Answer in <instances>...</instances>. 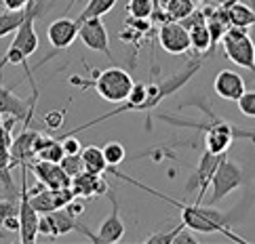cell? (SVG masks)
Masks as SVG:
<instances>
[{
	"mask_svg": "<svg viewBox=\"0 0 255 244\" xmlns=\"http://www.w3.org/2000/svg\"><path fill=\"white\" fill-rule=\"evenodd\" d=\"M200 110H203L205 116L209 118V122H205V124L175 120V118H171V116H158V118L165 120V122H171V124H177V126H194V129H200V131H203V135H205V150L213 152V154H226L228 148L232 146V141L236 137H245V139L255 141V133L236 129L232 122H226L222 118H217V116L209 110V105L200 103Z\"/></svg>",
	"mask_w": 255,
	"mask_h": 244,
	"instance_id": "obj_1",
	"label": "cell"
},
{
	"mask_svg": "<svg viewBox=\"0 0 255 244\" xmlns=\"http://www.w3.org/2000/svg\"><path fill=\"white\" fill-rule=\"evenodd\" d=\"M93 80H83L72 76L70 84H78L80 88H95L97 95L106 99L108 103H123L127 101L131 88L135 84V80L131 78V74L123 68H108V70H93Z\"/></svg>",
	"mask_w": 255,
	"mask_h": 244,
	"instance_id": "obj_2",
	"label": "cell"
},
{
	"mask_svg": "<svg viewBox=\"0 0 255 244\" xmlns=\"http://www.w3.org/2000/svg\"><path fill=\"white\" fill-rule=\"evenodd\" d=\"M222 44H224V53L228 59L243 70L253 72V76H255V44L251 40L247 28L230 25L224 34Z\"/></svg>",
	"mask_w": 255,
	"mask_h": 244,
	"instance_id": "obj_3",
	"label": "cell"
},
{
	"mask_svg": "<svg viewBox=\"0 0 255 244\" xmlns=\"http://www.w3.org/2000/svg\"><path fill=\"white\" fill-rule=\"evenodd\" d=\"M241 185H243V168L228 156H224L213 173L211 185H209V192H211L209 194V204L222 202L226 196H230Z\"/></svg>",
	"mask_w": 255,
	"mask_h": 244,
	"instance_id": "obj_4",
	"label": "cell"
},
{
	"mask_svg": "<svg viewBox=\"0 0 255 244\" xmlns=\"http://www.w3.org/2000/svg\"><path fill=\"white\" fill-rule=\"evenodd\" d=\"M224 156H226V154H213V152L205 150L203 156H200V160H198V166L194 168L192 177L188 179V183H186V194L190 196V194L196 192V202H198V204L205 200L207 189H209V185H211L213 173H215V168H217V164L222 162Z\"/></svg>",
	"mask_w": 255,
	"mask_h": 244,
	"instance_id": "obj_5",
	"label": "cell"
},
{
	"mask_svg": "<svg viewBox=\"0 0 255 244\" xmlns=\"http://www.w3.org/2000/svg\"><path fill=\"white\" fill-rule=\"evenodd\" d=\"M42 6H44V0H40V2H36V0H30V4L25 6V19L21 21V25L15 30V38L11 42V47L19 49L25 57H30L36 53V49H38V34H36V17H38L42 13Z\"/></svg>",
	"mask_w": 255,
	"mask_h": 244,
	"instance_id": "obj_6",
	"label": "cell"
},
{
	"mask_svg": "<svg viewBox=\"0 0 255 244\" xmlns=\"http://www.w3.org/2000/svg\"><path fill=\"white\" fill-rule=\"evenodd\" d=\"M38 211L30 204L28 194V166H21V189H19V240L30 244L38 236Z\"/></svg>",
	"mask_w": 255,
	"mask_h": 244,
	"instance_id": "obj_7",
	"label": "cell"
},
{
	"mask_svg": "<svg viewBox=\"0 0 255 244\" xmlns=\"http://www.w3.org/2000/svg\"><path fill=\"white\" fill-rule=\"evenodd\" d=\"M36 101H38V91H32V99H21L13 93V88L0 84V116H11L17 122L30 124Z\"/></svg>",
	"mask_w": 255,
	"mask_h": 244,
	"instance_id": "obj_8",
	"label": "cell"
},
{
	"mask_svg": "<svg viewBox=\"0 0 255 244\" xmlns=\"http://www.w3.org/2000/svg\"><path fill=\"white\" fill-rule=\"evenodd\" d=\"M78 38L83 40V44L91 51L104 53L108 59L112 57V49H110V38H108V30L102 21V17H89V19L78 23Z\"/></svg>",
	"mask_w": 255,
	"mask_h": 244,
	"instance_id": "obj_9",
	"label": "cell"
},
{
	"mask_svg": "<svg viewBox=\"0 0 255 244\" xmlns=\"http://www.w3.org/2000/svg\"><path fill=\"white\" fill-rule=\"evenodd\" d=\"M158 44L169 55H186L190 49V32L181 21H165L158 28Z\"/></svg>",
	"mask_w": 255,
	"mask_h": 244,
	"instance_id": "obj_10",
	"label": "cell"
},
{
	"mask_svg": "<svg viewBox=\"0 0 255 244\" xmlns=\"http://www.w3.org/2000/svg\"><path fill=\"white\" fill-rule=\"evenodd\" d=\"M30 168L36 175V181L47 185L49 189H59V187H70L72 185V177L61 168L59 162H49V160L36 158L30 164Z\"/></svg>",
	"mask_w": 255,
	"mask_h": 244,
	"instance_id": "obj_11",
	"label": "cell"
},
{
	"mask_svg": "<svg viewBox=\"0 0 255 244\" xmlns=\"http://www.w3.org/2000/svg\"><path fill=\"white\" fill-rule=\"evenodd\" d=\"M38 131H34L30 124H23V131L11 141V166H28L30 160L36 158L34 143L38 139Z\"/></svg>",
	"mask_w": 255,
	"mask_h": 244,
	"instance_id": "obj_12",
	"label": "cell"
},
{
	"mask_svg": "<svg viewBox=\"0 0 255 244\" xmlns=\"http://www.w3.org/2000/svg\"><path fill=\"white\" fill-rule=\"evenodd\" d=\"M47 38H49L51 47L55 49V51L68 49L70 44L78 38V21L76 19H70V17H59V19L49 23Z\"/></svg>",
	"mask_w": 255,
	"mask_h": 244,
	"instance_id": "obj_13",
	"label": "cell"
},
{
	"mask_svg": "<svg viewBox=\"0 0 255 244\" xmlns=\"http://www.w3.org/2000/svg\"><path fill=\"white\" fill-rule=\"evenodd\" d=\"M108 198H110V202H112V213L99 225V232L95 234L97 244H104V242L112 244V242L123 240V236H125V221L121 219V206H118V200L112 194V189L108 192Z\"/></svg>",
	"mask_w": 255,
	"mask_h": 244,
	"instance_id": "obj_14",
	"label": "cell"
},
{
	"mask_svg": "<svg viewBox=\"0 0 255 244\" xmlns=\"http://www.w3.org/2000/svg\"><path fill=\"white\" fill-rule=\"evenodd\" d=\"M213 91L222 99H226V101H236L247 91V86H245V78L241 74H236L232 70H222L217 72V76L213 80Z\"/></svg>",
	"mask_w": 255,
	"mask_h": 244,
	"instance_id": "obj_15",
	"label": "cell"
},
{
	"mask_svg": "<svg viewBox=\"0 0 255 244\" xmlns=\"http://www.w3.org/2000/svg\"><path fill=\"white\" fill-rule=\"evenodd\" d=\"M72 189L78 198H93V196H102V194H108V181L102 177V175H95V173H89V170H83L80 175L72 177Z\"/></svg>",
	"mask_w": 255,
	"mask_h": 244,
	"instance_id": "obj_16",
	"label": "cell"
},
{
	"mask_svg": "<svg viewBox=\"0 0 255 244\" xmlns=\"http://www.w3.org/2000/svg\"><path fill=\"white\" fill-rule=\"evenodd\" d=\"M222 6H226L228 11V19H230V25H236V28H249V25H255V11H251L249 6H245L239 0H228Z\"/></svg>",
	"mask_w": 255,
	"mask_h": 244,
	"instance_id": "obj_17",
	"label": "cell"
},
{
	"mask_svg": "<svg viewBox=\"0 0 255 244\" xmlns=\"http://www.w3.org/2000/svg\"><path fill=\"white\" fill-rule=\"evenodd\" d=\"M51 217V228H53V238H59V236H66V234L74 232L76 230V217L72 215L66 206L63 209H55L49 213Z\"/></svg>",
	"mask_w": 255,
	"mask_h": 244,
	"instance_id": "obj_18",
	"label": "cell"
},
{
	"mask_svg": "<svg viewBox=\"0 0 255 244\" xmlns=\"http://www.w3.org/2000/svg\"><path fill=\"white\" fill-rule=\"evenodd\" d=\"M80 158H83V164L85 170L89 173H95V175H104L108 170V160L104 156V150L97 148V146H87L80 150Z\"/></svg>",
	"mask_w": 255,
	"mask_h": 244,
	"instance_id": "obj_19",
	"label": "cell"
},
{
	"mask_svg": "<svg viewBox=\"0 0 255 244\" xmlns=\"http://www.w3.org/2000/svg\"><path fill=\"white\" fill-rule=\"evenodd\" d=\"M188 32H190V49L196 51V53L211 51V34H209L207 21L194 25V28H190Z\"/></svg>",
	"mask_w": 255,
	"mask_h": 244,
	"instance_id": "obj_20",
	"label": "cell"
},
{
	"mask_svg": "<svg viewBox=\"0 0 255 244\" xmlns=\"http://www.w3.org/2000/svg\"><path fill=\"white\" fill-rule=\"evenodd\" d=\"M162 11H165L167 19L181 21V19H186V17L194 11V2H192V0H165Z\"/></svg>",
	"mask_w": 255,
	"mask_h": 244,
	"instance_id": "obj_21",
	"label": "cell"
},
{
	"mask_svg": "<svg viewBox=\"0 0 255 244\" xmlns=\"http://www.w3.org/2000/svg\"><path fill=\"white\" fill-rule=\"evenodd\" d=\"M118 0H89L87 6L83 8V13L78 15V23L89 19V17H104L106 13H110L112 8L116 6Z\"/></svg>",
	"mask_w": 255,
	"mask_h": 244,
	"instance_id": "obj_22",
	"label": "cell"
},
{
	"mask_svg": "<svg viewBox=\"0 0 255 244\" xmlns=\"http://www.w3.org/2000/svg\"><path fill=\"white\" fill-rule=\"evenodd\" d=\"M156 8H158L156 0H129L127 2V15L139 17V19H150Z\"/></svg>",
	"mask_w": 255,
	"mask_h": 244,
	"instance_id": "obj_23",
	"label": "cell"
},
{
	"mask_svg": "<svg viewBox=\"0 0 255 244\" xmlns=\"http://www.w3.org/2000/svg\"><path fill=\"white\" fill-rule=\"evenodd\" d=\"M23 19H25V8L23 11H4V13H0V38L13 34L21 25Z\"/></svg>",
	"mask_w": 255,
	"mask_h": 244,
	"instance_id": "obj_24",
	"label": "cell"
},
{
	"mask_svg": "<svg viewBox=\"0 0 255 244\" xmlns=\"http://www.w3.org/2000/svg\"><path fill=\"white\" fill-rule=\"evenodd\" d=\"M102 150H104V156L108 160V166H116V164H121V162L127 160V150H125L123 143H118V141L106 143Z\"/></svg>",
	"mask_w": 255,
	"mask_h": 244,
	"instance_id": "obj_25",
	"label": "cell"
},
{
	"mask_svg": "<svg viewBox=\"0 0 255 244\" xmlns=\"http://www.w3.org/2000/svg\"><path fill=\"white\" fill-rule=\"evenodd\" d=\"M61 168L66 170L70 177H76L85 170V164H83V158H80V154H66V156L61 158Z\"/></svg>",
	"mask_w": 255,
	"mask_h": 244,
	"instance_id": "obj_26",
	"label": "cell"
},
{
	"mask_svg": "<svg viewBox=\"0 0 255 244\" xmlns=\"http://www.w3.org/2000/svg\"><path fill=\"white\" fill-rule=\"evenodd\" d=\"M241 114H245L247 118H255V91H245L239 99H236Z\"/></svg>",
	"mask_w": 255,
	"mask_h": 244,
	"instance_id": "obj_27",
	"label": "cell"
},
{
	"mask_svg": "<svg viewBox=\"0 0 255 244\" xmlns=\"http://www.w3.org/2000/svg\"><path fill=\"white\" fill-rule=\"evenodd\" d=\"M63 120H66V110H63V107H61V110H51V112H47V114H44V118H42L44 126H47L49 131L61 129Z\"/></svg>",
	"mask_w": 255,
	"mask_h": 244,
	"instance_id": "obj_28",
	"label": "cell"
},
{
	"mask_svg": "<svg viewBox=\"0 0 255 244\" xmlns=\"http://www.w3.org/2000/svg\"><path fill=\"white\" fill-rule=\"evenodd\" d=\"M181 228H186L184 223H179L175 230H169V232H160V234H152V236L145 238V244H165V242H175V236L179 234Z\"/></svg>",
	"mask_w": 255,
	"mask_h": 244,
	"instance_id": "obj_29",
	"label": "cell"
},
{
	"mask_svg": "<svg viewBox=\"0 0 255 244\" xmlns=\"http://www.w3.org/2000/svg\"><path fill=\"white\" fill-rule=\"evenodd\" d=\"M61 141L63 146V152L66 154H80V150H83V146H80V141L76 139L74 133H63L61 137H57Z\"/></svg>",
	"mask_w": 255,
	"mask_h": 244,
	"instance_id": "obj_30",
	"label": "cell"
},
{
	"mask_svg": "<svg viewBox=\"0 0 255 244\" xmlns=\"http://www.w3.org/2000/svg\"><path fill=\"white\" fill-rule=\"evenodd\" d=\"M19 213V202L17 198H6V200H0V228H2V221L8 215Z\"/></svg>",
	"mask_w": 255,
	"mask_h": 244,
	"instance_id": "obj_31",
	"label": "cell"
},
{
	"mask_svg": "<svg viewBox=\"0 0 255 244\" xmlns=\"http://www.w3.org/2000/svg\"><path fill=\"white\" fill-rule=\"evenodd\" d=\"M38 236L53 238V228H51V217H49V213L40 215V219H38Z\"/></svg>",
	"mask_w": 255,
	"mask_h": 244,
	"instance_id": "obj_32",
	"label": "cell"
},
{
	"mask_svg": "<svg viewBox=\"0 0 255 244\" xmlns=\"http://www.w3.org/2000/svg\"><path fill=\"white\" fill-rule=\"evenodd\" d=\"M0 4H2L6 11H23V8L30 4V0H0Z\"/></svg>",
	"mask_w": 255,
	"mask_h": 244,
	"instance_id": "obj_33",
	"label": "cell"
},
{
	"mask_svg": "<svg viewBox=\"0 0 255 244\" xmlns=\"http://www.w3.org/2000/svg\"><path fill=\"white\" fill-rule=\"evenodd\" d=\"M2 230H6V232H17V234H19V213L8 215L6 219L2 221Z\"/></svg>",
	"mask_w": 255,
	"mask_h": 244,
	"instance_id": "obj_34",
	"label": "cell"
},
{
	"mask_svg": "<svg viewBox=\"0 0 255 244\" xmlns=\"http://www.w3.org/2000/svg\"><path fill=\"white\" fill-rule=\"evenodd\" d=\"M66 209H68V211H70V213H72V215H74L76 219H78V217L85 213V202H83V198H78V196H76L74 200H72V202L66 206Z\"/></svg>",
	"mask_w": 255,
	"mask_h": 244,
	"instance_id": "obj_35",
	"label": "cell"
},
{
	"mask_svg": "<svg viewBox=\"0 0 255 244\" xmlns=\"http://www.w3.org/2000/svg\"><path fill=\"white\" fill-rule=\"evenodd\" d=\"M175 244H196V238L190 234L188 228H181L179 234L175 236Z\"/></svg>",
	"mask_w": 255,
	"mask_h": 244,
	"instance_id": "obj_36",
	"label": "cell"
},
{
	"mask_svg": "<svg viewBox=\"0 0 255 244\" xmlns=\"http://www.w3.org/2000/svg\"><path fill=\"white\" fill-rule=\"evenodd\" d=\"M156 4H158V0H156Z\"/></svg>",
	"mask_w": 255,
	"mask_h": 244,
	"instance_id": "obj_37",
	"label": "cell"
}]
</instances>
